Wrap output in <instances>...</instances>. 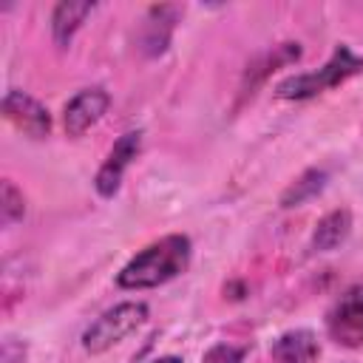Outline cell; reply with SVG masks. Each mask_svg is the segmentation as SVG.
I'll return each instance as SVG.
<instances>
[{
  "label": "cell",
  "mask_w": 363,
  "mask_h": 363,
  "mask_svg": "<svg viewBox=\"0 0 363 363\" xmlns=\"http://www.w3.org/2000/svg\"><path fill=\"white\" fill-rule=\"evenodd\" d=\"M190 255H193V244L187 235H182V233L162 235L159 241L139 250L116 272V284L122 289H156V286L179 278L190 267Z\"/></svg>",
  "instance_id": "6da1fadb"
},
{
  "label": "cell",
  "mask_w": 363,
  "mask_h": 363,
  "mask_svg": "<svg viewBox=\"0 0 363 363\" xmlns=\"http://www.w3.org/2000/svg\"><path fill=\"white\" fill-rule=\"evenodd\" d=\"M363 74V54L352 51L349 45H335L332 57L318 68V71H303V74H292L284 82H278L275 96L278 99H289V102H303V99H315L323 91H332L337 85H343L346 79Z\"/></svg>",
  "instance_id": "7a4b0ae2"
},
{
  "label": "cell",
  "mask_w": 363,
  "mask_h": 363,
  "mask_svg": "<svg viewBox=\"0 0 363 363\" xmlns=\"http://www.w3.org/2000/svg\"><path fill=\"white\" fill-rule=\"evenodd\" d=\"M147 320V303L145 301H122L102 312L85 332H82V349L88 354H105L125 337H130L139 326Z\"/></svg>",
  "instance_id": "3957f363"
},
{
  "label": "cell",
  "mask_w": 363,
  "mask_h": 363,
  "mask_svg": "<svg viewBox=\"0 0 363 363\" xmlns=\"http://www.w3.org/2000/svg\"><path fill=\"white\" fill-rule=\"evenodd\" d=\"M326 335L343 349L363 346V284L349 286L326 312Z\"/></svg>",
  "instance_id": "277c9868"
},
{
  "label": "cell",
  "mask_w": 363,
  "mask_h": 363,
  "mask_svg": "<svg viewBox=\"0 0 363 363\" xmlns=\"http://www.w3.org/2000/svg\"><path fill=\"white\" fill-rule=\"evenodd\" d=\"M142 150V130H128L122 133L113 147L108 150L105 162L99 164L96 176H94V187L102 199H113L122 187V179H125V170L133 164V159L139 156Z\"/></svg>",
  "instance_id": "5b68a950"
},
{
  "label": "cell",
  "mask_w": 363,
  "mask_h": 363,
  "mask_svg": "<svg viewBox=\"0 0 363 363\" xmlns=\"http://www.w3.org/2000/svg\"><path fill=\"white\" fill-rule=\"evenodd\" d=\"M111 105V94L102 88V85H94V88H82L77 91L65 108H62V128L71 139H79L85 136L108 111Z\"/></svg>",
  "instance_id": "8992f818"
},
{
  "label": "cell",
  "mask_w": 363,
  "mask_h": 363,
  "mask_svg": "<svg viewBox=\"0 0 363 363\" xmlns=\"http://www.w3.org/2000/svg\"><path fill=\"white\" fill-rule=\"evenodd\" d=\"M3 113L28 139H45L51 133V113H48V108L40 99H34L31 94H26V91L9 88L6 96H3Z\"/></svg>",
  "instance_id": "52a82bcc"
},
{
  "label": "cell",
  "mask_w": 363,
  "mask_h": 363,
  "mask_svg": "<svg viewBox=\"0 0 363 363\" xmlns=\"http://www.w3.org/2000/svg\"><path fill=\"white\" fill-rule=\"evenodd\" d=\"M179 14L182 9L179 6H150L145 11V20H142V28H139V48L145 57H159L167 51L170 45V37H173V28L179 23Z\"/></svg>",
  "instance_id": "ba28073f"
},
{
  "label": "cell",
  "mask_w": 363,
  "mask_h": 363,
  "mask_svg": "<svg viewBox=\"0 0 363 363\" xmlns=\"http://www.w3.org/2000/svg\"><path fill=\"white\" fill-rule=\"evenodd\" d=\"M318 354L320 346L309 329H289L269 346V363H318Z\"/></svg>",
  "instance_id": "9c48e42d"
},
{
  "label": "cell",
  "mask_w": 363,
  "mask_h": 363,
  "mask_svg": "<svg viewBox=\"0 0 363 363\" xmlns=\"http://www.w3.org/2000/svg\"><path fill=\"white\" fill-rule=\"evenodd\" d=\"M301 57V45L298 43H281V45H275L272 51H267V54H261L250 68H247V74H244V85H241V94L247 96H252L255 94V88L272 74V71H278V68H284V65H289V62H295Z\"/></svg>",
  "instance_id": "30bf717a"
},
{
  "label": "cell",
  "mask_w": 363,
  "mask_h": 363,
  "mask_svg": "<svg viewBox=\"0 0 363 363\" xmlns=\"http://www.w3.org/2000/svg\"><path fill=\"white\" fill-rule=\"evenodd\" d=\"M349 233H352V213L346 207H337L315 224L312 238H309V250L312 252H332L349 238Z\"/></svg>",
  "instance_id": "8fae6325"
},
{
  "label": "cell",
  "mask_w": 363,
  "mask_h": 363,
  "mask_svg": "<svg viewBox=\"0 0 363 363\" xmlns=\"http://www.w3.org/2000/svg\"><path fill=\"white\" fill-rule=\"evenodd\" d=\"M96 3H57L51 11V37L60 48H68L82 23L94 14Z\"/></svg>",
  "instance_id": "7c38bea8"
},
{
  "label": "cell",
  "mask_w": 363,
  "mask_h": 363,
  "mask_svg": "<svg viewBox=\"0 0 363 363\" xmlns=\"http://www.w3.org/2000/svg\"><path fill=\"white\" fill-rule=\"evenodd\" d=\"M326 182H329V173L323 170V167H309V170H303L284 193H281V207H301V204H306L309 199H315L323 187H326Z\"/></svg>",
  "instance_id": "4fadbf2b"
},
{
  "label": "cell",
  "mask_w": 363,
  "mask_h": 363,
  "mask_svg": "<svg viewBox=\"0 0 363 363\" xmlns=\"http://www.w3.org/2000/svg\"><path fill=\"white\" fill-rule=\"evenodd\" d=\"M0 210H3V224L6 227H11L14 221H20L26 216V196L11 179L3 182V204H0Z\"/></svg>",
  "instance_id": "5bb4252c"
},
{
  "label": "cell",
  "mask_w": 363,
  "mask_h": 363,
  "mask_svg": "<svg viewBox=\"0 0 363 363\" xmlns=\"http://www.w3.org/2000/svg\"><path fill=\"white\" fill-rule=\"evenodd\" d=\"M247 349L233 343H216L201 354V363H244Z\"/></svg>",
  "instance_id": "9a60e30c"
},
{
  "label": "cell",
  "mask_w": 363,
  "mask_h": 363,
  "mask_svg": "<svg viewBox=\"0 0 363 363\" xmlns=\"http://www.w3.org/2000/svg\"><path fill=\"white\" fill-rule=\"evenodd\" d=\"M3 363H26V343L14 340V337H6L3 340V354H0Z\"/></svg>",
  "instance_id": "2e32d148"
},
{
  "label": "cell",
  "mask_w": 363,
  "mask_h": 363,
  "mask_svg": "<svg viewBox=\"0 0 363 363\" xmlns=\"http://www.w3.org/2000/svg\"><path fill=\"white\" fill-rule=\"evenodd\" d=\"M150 363H182L176 354H164V357H156V360H150Z\"/></svg>",
  "instance_id": "e0dca14e"
}]
</instances>
